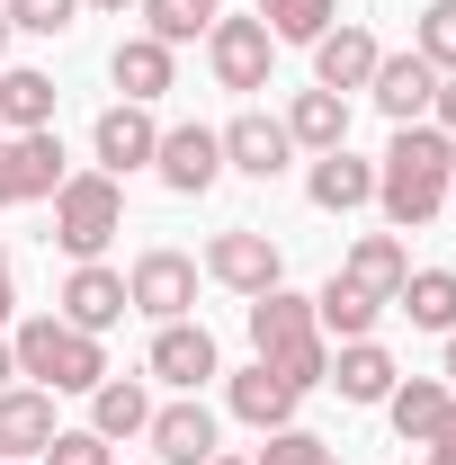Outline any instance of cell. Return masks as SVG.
I'll use <instances>...</instances> for the list:
<instances>
[{"mask_svg":"<svg viewBox=\"0 0 456 465\" xmlns=\"http://www.w3.org/2000/svg\"><path fill=\"white\" fill-rule=\"evenodd\" d=\"M411 54L430 63V72H456V0H430L411 18Z\"/></svg>","mask_w":456,"mask_h":465,"instance_id":"4dcf8cb0","label":"cell"},{"mask_svg":"<svg viewBox=\"0 0 456 465\" xmlns=\"http://www.w3.org/2000/svg\"><path fill=\"white\" fill-rule=\"evenodd\" d=\"M313 322H322V341H376L385 304H376L367 287H349V278H332V287L313 295Z\"/></svg>","mask_w":456,"mask_h":465,"instance_id":"4316f807","label":"cell"},{"mask_svg":"<svg viewBox=\"0 0 456 465\" xmlns=\"http://www.w3.org/2000/svg\"><path fill=\"white\" fill-rule=\"evenodd\" d=\"M286 162H295V143H286V125L278 116H233L224 125V171H242V179H278Z\"/></svg>","mask_w":456,"mask_h":465,"instance_id":"2e32d148","label":"cell"},{"mask_svg":"<svg viewBox=\"0 0 456 465\" xmlns=\"http://www.w3.org/2000/svg\"><path fill=\"white\" fill-rule=\"evenodd\" d=\"M448 179H456V134L439 125H394L385 162H376V206L394 232H421L439 206H448Z\"/></svg>","mask_w":456,"mask_h":465,"instance_id":"6da1fadb","label":"cell"},{"mask_svg":"<svg viewBox=\"0 0 456 465\" xmlns=\"http://www.w3.org/2000/svg\"><path fill=\"white\" fill-rule=\"evenodd\" d=\"M63 143H55V125L45 134H0V206H36V197H55L63 188Z\"/></svg>","mask_w":456,"mask_h":465,"instance_id":"ba28073f","label":"cell"},{"mask_svg":"<svg viewBox=\"0 0 456 465\" xmlns=\"http://www.w3.org/2000/svg\"><path fill=\"white\" fill-rule=\"evenodd\" d=\"M376 54H385V45H376V36H367V27H322V36H313V90H367V81H376Z\"/></svg>","mask_w":456,"mask_h":465,"instance_id":"9a60e30c","label":"cell"},{"mask_svg":"<svg viewBox=\"0 0 456 465\" xmlns=\"http://www.w3.org/2000/svg\"><path fill=\"white\" fill-rule=\"evenodd\" d=\"M9 465H36V457H9Z\"/></svg>","mask_w":456,"mask_h":465,"instance_id":"7bdbcfd3","label":"cell"},{"mask_svg":"<svg viewBox=\"0 0 456 465\" xmlns=\"http://www.w3.org/2000/svg\"><path fill=\"white\" fill-rule=\"evenodd\" d=\"M278 125H286L295 153H341V143H349V99H341V90H295Z\"/></svg>","mask_w":456,"mask_h":465,"instance_id":"e0dca14e","label":"cell"},{"mask_svg":"<svg viewBox=\"0 0 456 465\" xmlns=\"http://www.w3.org/2000/svg\"><path fill=\"white\" fill-rule=\"evenodd\" d=\"M90 9H134V0H90Z\"/></svg>","mask_w":456,"mask_h":465,"instance_id":"b9f144b4","label":"cell"},{"mask_svg":"<svg viewBox=\"0 0 456 465\" xmlns=\"http://www.w3.org/2000/svg\"><path fill=\"white\" fill-rule=\"evenodd\" d=\"M394 304L411 313V331H456V269H411Z\"/></svg>","mask_w":456,"mask_h":465,"instance_id":"83f0119b","label":"cell"},{"mask_svg":"<svg viewBox=\"0 0 456 465\" xmlns=\"http://www.w3.org/2000/svg\"><path fill=\"white\" fill-rule=\"evenodd\" d=\"M36 465H116V448L99 439V430H55V439H45V457H36Z\"/></svg>","mask_w":456,"mask_h":465,"instance_id":"836d02e7","label":"cell"},{"mask_svg":"<svg viewBox=\"0 0 456 465\" xmlns=\"http://www.w3.org/2000/svg\"><path fill=\"white\" fill-rule=\"evenodd\" d=\"M9 304H18V278H9V242H0V322H9Z\"/></svg>","mask_w":456,"mask_h":465,"instance_id":"d590c367","label":"cell"},{"mask_svg":"<svg viewBox=\"0 0 456 465\" xmlns=\"http://www.w3.org/2000/svg\"><path fill=\"white\" fill-rule=\"evenodd\" d=\"M215 18H224V0H144V36H162V45L206 36Z\"/></svg>","mask_w":456,"mask_h":465,"instance_id":"f1b7e54d","label":"cell"},{"mask_svg":"<svg viewBox=\"0 0 456 465\" xmlns=\"http://www.w3.org/2000/svg\"><path fill=\"white\" fill-rule=\"evenodd\" d=\"M421 465H456V439H430V457Z\"/></svg>","mask_w":456,"mask_h":465,"instance_id":"74e56055","label":"cell"},{"mask_svg":"<svg viewBox=\"0 0 456 465\" xmlns=\"http://www.w3.org/2000/svg\"><path fill=\"white\" fill-rule=\"evenodd\" d=\"M116 232H125V179H108V171H72L55 188V251H72V260H99Z\"/></svg>","mask_w":456,"mask_h":465,"instance_id":"277c9868","label":"cell"},{"mask_svg":"<svg viewBox=\"0 0 456 465\" xmlns=\"http://www.w3.org/2000/svg\"><path fill=\"white\" fill-rule=\"evenodd\" d=\"M304 197L322 206V215H358L367 197H376V162H358V153H313V179H304Z\"/></svg>","mask_w":456,"mask_h":465,"instance_id":"ac0fdd59","label":"cell"},{"mask_svg":"<svg viewBox=\"0 0 456 465\" xmlns=\"http://www.w3.org/2000/svg\"><path fill=\"white\" fill-rule=\"evenodd\" d=\"M45 125H55V81L9 63L0 72V134H45Z\"/></svg>","mask_w":456,"mask_h":465,"instance_id":"484cf974","label":"cell"},{"mask_svg":"<svg viewBox=\"0 0 456 465\" xmlns=\"http://www.w3.org/2000/svg\"><path fill=\"white\" fill-rule=\"evenodd\" d=\"M9 385H18V349L0 341V394H9Z\"/></svg>","mask_w":456,"mask_h":465,"instance_id":"8d00e7d4","label":"cell"},{"mask_svg":"<svg viewBox=\"0 0 456 465\" xmlns=\"http://www.w3.org/2000/svg\"><path fill=\"white\" fill-rule=\"evenodd\" d=\"M448 385H439V376H402L394 394H385V411H394V439L402 448H430V439H439V420H448Z\"/></svg>","mask_w":456,"mask_h":465,"instance_id":"cb8c5ba5","label":"cell"},{"mask_svg":"<svg viewBox=\"0 0 456 465\" xmlns=\"http://www.w3.org/2000/svg\"><path fill=\"white\" fill-rule=\"evenodd\" d=\"M251 465H332V448H322L313 430H295V420H286V430L260 439V457H251Z\"/></svg>","mask_w":456,"mask_h":465,"instance_id":"1f68e13d","label":"cell"},{"mask_svg":"<svg viewBox=\"0 0 456 465\" xmlns=\"http://www.w3.org/2000/svg\"><path fill=\"white\" fill-rule=\"evenodd\" d=\"M55 313L72 322V331H116L134 304H125V278H116L108 260H72V278H63Z\"/></svg>","mask_w":456,"mask_h":465,"instance_id":"30bf717a","label":"cell"},{"mask_svg":"<svg viewBox=\"0 0 456 465\" xmlns=\"http://www.w3.org/2000/svg\"><path fill=\"white\" fill-rule=\"evenodd\" d=\"M206 465H251V457H224V448H215V457H206Z\"/></svg>","mask_w":456,"mask_h":465,"instance_id":"ab89813d","label":"cell"},{"mask_svg":"<svg viewBox=\"0 0 456 465\" xmlns=\"http://www.w3.org/2000/svg\"><path fill=\"white\" fill-rule=\"evenodd\" d=\"M18 376L27 385H45V394H90L99 376H108V349L99 331H72L63 313H36V322H18Z\"/></svg>","mask_w":456,"mask_h":465,"instance_id":"3957f363","label":"cell"},{"mask_svg":"<svg viewBox=\"0 0 456 465\" xmlns=\"http://www.w3.org/2000/svg\"><path fill=\"white\" fill-rule=\"evenodd\" d=\"M224 403L242 411V420H251L260 439H269V430H286V420H295V403H304V394L286 385L278 367H260V358H251V367H242V376H233V385H224Z\"/></svg>","mask_w":456,"mask_h":465,"instance_id":"d6986e66","label":"cell"},{"mask_svg":"<svg viewBox=\"0 0 456 465\" xmlns=\"http://www.w3.org/2000/svg\"><path fill=\"white\" fill-rule=\"evenodd\" d=\"M430 125H439V134H456V72H439V99H430Z\"/></svg>","mask_w":456,"mask_h":465,"instance_id":"e575fe53","label":"cell"},{"mask_svg":"<svg viewBox=\"0 0 456 465\" xmlns=\"http://www.w3.org/2000/svg\"><path fill=\"white\" fill-rule=\"evenodd\" d=\"M341 278H349V287H367L376 304H394L402 278H411V251H402L394 232H358V242H349V260H341Z\"/></svg>","mask_w":456,"mask_h":465,"instance_id":"ffe728a7","label":"cell"},{"mask_svg":"<svg viewBox=\"0 0 456 465\" xmlns=\"http://www.w3.org/2000/svg\"><path fill=\"white\" fill-rule=\"evenodd\" d=\"M0 18L27 27V36H63V27L81 18V0H0Z\"/></svg>","mask_w":456,"mask_h":465,"instance_id":"d6a6232c","label":"cell"},{"mask_svg":"<svg viewBox=\"0 0 456 465\" xmlns=\"http://www.w3.org/2000/svg\"><path fill=\"white\" fill-rule=\"evenodd\" d=\"M367 99L394 116V125H430V99H439V72L421 54H376V81H367Z\"/></svg>","mask_w":456,"mask_h":465,"instance_id":"4fadbf2b","label":"cell"},{"mask_svg":"<svg viewBox=\"0 0 456 465\" xmlns=\"http://www.w3.org/2000/svg\"><path fill=\"white\" fill-rule=\"evenodd\" d=\"M448 197H456V179H448Z\"/></svg>","mask_w":456,"mask_h":465,"instance_id":"ee69618b","label":"cell"},{"mask_svg":"<svg viewBox=\"0 0 456 465\" xmlns=\"http://www.w3.org/2000/svg\"><path fill=\"white\" fill-rule=\"evenodd\" d=\"M108 81L125 90V99H134V108H153V99L171 90V45H162V36H116Z\"/></svg>","mask_w":456,"mask_h":465,"instance_id":"7402d4cb","label":"cell"},{"mask_svg":"<svg viewBox=\"0 0 456 465\" xmlns=\"http://www.w3.org/2000/svg\"><path fill=\"white\" fill-rule=\"evenodd\" d=\"M448 394H456V331H448Z\"/></svg>","mask_w":456,"mask_h":465,"instance_id":"f35d334b","label":"cell"},{"mask_svg":"<svg viewBox=\"0 0 456 465\" xmlns=\"http://www.w3.org/2000/svg\"><path fill=\"white\" fill-rule=\"evenodd\" d=\"M206 63H215V81L224 90H269V63H278V36L260 27V18H215L206 27Z\"/></svg>","mask_w":456,"mask_h":465,"instance_id":"52a82bcc","label":"cell"},{"mask_svg":"<svg viewBox=\"0 0 456 465\" xmlns=\"http://www.w3.org/2000/svg\"><path fill=\"white\" fill-rule=\"evenodd\" d=\"M251 18H260V27L278 36V45H313V36L332 27V0H260Z\"/></svg>","mask_w":456,"mask_h":465,"instance_id":"f546056e","label":"cell"},{"mask_svg":"<svg viewBox=\"0 0 456 465\" xmlns=\"http://www.w3.org/2000/svg\"><path fill=\"white\" fill-rule=\"evenodd\" d=\"M153 171H162L171 197H206V188L224 179V134H215V125H162Z\"/></svg>","mask_w":456,"mask_h":465,"instance_id":"9c48e42d","label":"cell"},{"mask_svg":"<svg viewBox=\"0 0 456 465\" xmlns=\"http://www.w3.org/2000/svg\"><path fill=\"white\" fill-rule=\"evenodd\" d=\"M153 465H206L215 457V411L197 403V394H179V403H162L153 411Z\"/></svg>","mask_w":456,"mask_h":465,"instance_id":"5bb4252c","label":"cell"},{"mask_svg":"<svg viewBox=\"0 0 456 465\" xmlns=\"http://www.w3.org/2000/svg\"><path fill=\"white\" fill-rule=\"evenodd\" d=\"M55 439V394L45 385H9L0 394V457H45Z\"/></svg>","mask_w":456,"mask_h":465,"instance_id":"44dd1931","label":"cell"},{"mask_svg":"<svg viewBox=\"0 0 456 465\" xmlns=\"http://www.w3.org/2000/svg\"><path fill=\"white\" fill-rule=\"evenodd\" d=\"M125 304L153 313V322H188V304H197V260H188V251H144V260L125 269Z\"/></svg>","mask_w":456,"mask_h":465,"instance_id":"8992f818","label":"cell"},{"mask_svg":"<svg viewBox=\"0 0 456 465\" xmlns=\"http://www.w3.org/2000/svg\"><path fill=\"white\" fill-rule=\"evenodd\" d=\"M9 36H18V27H9V18H0V54H9Z\"/></svg>","mask_w":456,"mask_h":465,"instance_id":"60d3db41","label":"cell"},{"mask_svg":"<svg viewBox=\"0 0 456 465\" xmlns=\"http://www.w3.org/2000/svg\"><path fill=\"white\" fill-rule=\"evenodd\" d=\"M144 367H153L162 385H179V394H197L206 376H224V358H215V331H206V322H162Z\"/></svg>","mask_w":456,"mask_h":465,"instance_id":"7c38bea8","label":"cell"},{"mask_svg":"<svg viewBox=\"0 0 456 465\" xmlns=\"http://www.w3.org/2000/svg\"><path fill=\"white\" fill-rule=\"evenodd\" d=\"M251 358L260 367H278L295 394H313L322 376H332V341H322V322H313V295H251Z\"/></svg>","mask_w":456,"mask_h":465,"instance_id":"7a4b0ae2","label":"cell"},{"mask_svg":"<svg viewBox=\"0 0 456 465\" xmlns=\"http://www.w3.org/2000/svg\"><path fill=\"white\" fill-rule=\"evenodd\" d=\"M215 287H233V295H269V287H286V251L269 242L260 224H224L215 242H206V260H197Z\"/></svg>","mask_w":456,"mask_h":465,"instance_id":"5b68a950","label":"cell"},{"mask_svg":"<svg viewBox=\"0 0 456 465\" xmlns=\"http://www.w3.org/2000/svg\"><path fill=\"white\" fill-rule=\"evenodd\" d=\"M90 153H99V171H108V179L144 171V162L162 153V125H153V108H134V99L99 108V125H90Z\"/></svg>","mask_w":456,"mask_h":465,"instance_id":"8fae6325","label":"cell"},{"mask_svg":"<svg viewBox=\"0 0 456 465\" xmlns=\"http://www.w3.org/2000/svg\"><path fill=\"white\" fill-rule=\"evenodd\" d=\"M322 385H341V403H385V394L402 385V367H394L376 341H341V358H332V376H322Z\"/></svg>","mask_w":456,"mask_h":465,"instance_id":"603a6c76","label":"cell"},{"mask_svg":"<svg viewBox=\"0 0 456 465\" xmlns=\"http://www.w3.org/2000/svg\"><path fill=\"white\" fill-rule=\"evenodd\" d=\"M90 430H99V439H144V430H153V394H144V385H134V376H99V385H90Z\"/></svg>","mask_w":456,"mask_h":465,"instance_id":"d4e9b609","label":"cell"}]
</instances>
